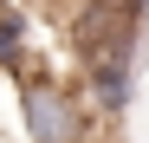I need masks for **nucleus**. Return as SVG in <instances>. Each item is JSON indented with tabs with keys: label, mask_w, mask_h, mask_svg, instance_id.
<instances>
[{
	"label": "nucleus",
	"mask_w": 149,
	"mask_h": 143,
	"mask_svg": "<svg viewBox=\"0 0 149 143\" xmlns=\"http://www.w3.org/2000/svg\"><path fill=\"white\" fill-rule=\"evenodd\" d=\"M19 124H26V143H84L91 137V104H84V91L26 72L19 78Z\"/></svg>",
	"instance_id": "1"
},
{
	"label": "nucleus",
	"mask_w": 149,
	"mask_h": 143,
	"mask_svg": "<svg viewBox=\"0 0 149 143\" xmlns=\"http://www.w3.org/2000/svg\"><path fill=\"white\" fill-rule=\"evenodd\" d=\"M33 52V13L19 0H0V72H19Z\"/></svg>",
	"instance_id": "2"
}]
</instances>
